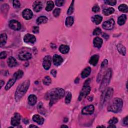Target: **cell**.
Instances as JSON below:
<instances>
[{"label": "cell", "mask_w": 128, "mask_h": 128, "mask_svg": "<svg viewBox=\"0 0 128 128\" xmlns=\"http://www.w3.org/2000/svg\"><path fill=\"white\" fill-rule=\"evenodd\" d=\"M64 95L65 91L62 88H55L50 91L48 93V97L50 100V106H52L59 100L63 98Z\"/></svg>", "instance_id": "obj_1"}, {"label": "cell", "mask_w": 128, "mask_h": 128, "mask_svg": "<svg viewBox=\"0 0 128 128\" xmlns=\"http://www.w3.org/2000/svg\"><path fill=\"white\" fill-rule=\"evenodd\" d=\"M30 85V82L27 80L20 84L16 90L15 99L16 102H18L22 98L24 95L28 91Z\"/></svg>", "instance_id": "obj_2"}, {"label": "cell", "mask_w": 128, "mask_h": 128, "mask_svg": "<svg viewBox=\"0 0 128 128\" xmlns=\"http://www.w3.org/2000/svg\"><path fill=\"white\" fill-rule=\"evenodd\" d=\"M123 106V100L120 98H115L111 101H110L107 108V110L109 112L117 113L121 110Z\"/></svg>", "instance_id": "obj_3"}, {"label": "cell", "mask_w": 128, "mask_h": 128, "mask_svg": "<svg viewBox=\"0 0 128 128\" xmlns=\"http://www.w3.org/2000/svg\"><path fill=\"white\" fill-rule=\"evenodd\" d=\"M114 90L112 88H109L107 90H105L103 92L100 101V106L102 108L105 106L111 100L112 96L113 95Z\"/></svg>", "instance_id": "obj_4"}, {"label": "cell", "mask_w": 128, "mask_h": 128, "mask_svg": "<svg viewBox=\"0 0 128 128\" xmlns=\"http://www.w3.org/2000/svg\"><path fill=\"white\" fill-rule=\"evenodd\" d=\"M112 71L111 69H109L105 75L104 76L103 79L102 80V82L101 83V85L100 87V90L101 91H104L108 85L109 84V83L110 82V80L112 77Z\"/></svg>", "instance_id": "obj_5"}, {"label": "cell", "mask_w": 128, "mask_h": 128, "mask_svg": "<svg viewBox=\"0 0 128 128\" xmlns=\"http://www.w3.org/2000/svg\"><path fill=\"white\" fill-rule=\"evenodd\" d=\"M91 91V87L88 85H85L82 89L81 91L80 92V95L79 97V101H81L83 98H85L86 97L90 94Z\"/></svg>", "instance_id": "obj_6"}, {"label": "cell", "mask_w": 128, "mask_h": 128, "mask_svg": "<svg viewBox=\"0 0 128 128\" xmlns=\"http://www.w3.org/2000/svg\"><path fill=\"white\" fill-rule=\"evenodd\" d=\"M52 64V57L50 56H46L45 57L43 60V66L44 68L46 70H48L51 66Z\"/></svg>", "instance_id": "obj_7"}, {"label": "cell", "mask_w": 128, "mask_h": 128, "mask_svg": "<svg viewBox=\"0 0 128 128\" xmlns=\"http://www.w3.org/2000/svg\"><path fill=\"white\" fill-rule=\"evenodd\" d=\"M115 21L113 19H111L108 21H105L103 24V28L106 30H110L113 29L115 26Z\"/></svg>", "instance_id": "obj_8"}, {"label": "cell", "mask_w": 128, "mask_h": 128, "mask_svg": "<svg viewBox=\"0 0 128 128\" xmlns=\"http://www.w3.org/2000/svg\"><path fill=\"white\" fill-rule=\"evenodd\" d=\"M10 28L15 31H19L21 28V23L16 20H12L9 23Z\"/></svg>", "instance_id": "obj_9"}, {"label": "cell", "mask_w": 128, "mask_h": 128, "mask_svg": "<svg viewBox=\"0 0 128 128\" xmlns=\"http://www.w3.org/2000/svg\"><path fill=\"white\" fill-rule=\"evenodd\" d=\"M21 121V116L18 113H15L14 117L12 118L11 123L13 126H18L20 125Z\"/></svg>", "instance_id": "obj_10"}, {"label": "cell", "mask_w": 128, "mask_h": 128, "mask_svg": "<svg viewBox=\"0 0 128 128\" xmlns=\"http://www.w3.org/2000/svg\"><path fill=\"white\" fill-rule=\"evenodd\" d=\"M94 110H95L94 106L92 105H91L85 107L82 110V112L83 115H92L93 114Z\"/></svg>", "instance_id": "obj_11"}, {"label": "cell", "mask_w": 128, "mask_h": 128, "mask_svg": "<svg viewBox=\"0 0 128 128\" xmlns=\"http://www.w3.org/2000/svg\"><path fill=\"white\" fill-rule=\"evenodd\" d=\"M24 41L26 43L33 44L36 42V38L33 35L27 34L24 36Z\"/></svg>", "instance_id": "obj_12"}, {"label": "cell", "mask_w": 128, "mask_h": 128, "mask_svg": "<svg viewBox=\"0 0 128 128\" xmlns=\"http://www.w3.org/2000/svg\"><path fill=\"white\" fill-rule=\"evenodd\" d=\"M22 15H23V18L25 19H26L27 20H29L31 19L32 18V17H33V13L32 12V11L31 10L26 9L23 11Z\"/></svg>", "instance_id": "obj_13"}, {"label": "cell", "mask_w": 128, "mask_h": 128, "mask_svg": "<svg viewBox=\"0 0 128 128\" xmlns=\"http://www.w3.org/2000/svg\"><path fill=\"white\" fill-rule=\"evenodd\" d=\"M19 58L22 61H27L31 59L32 55L28 52H21L19 54Z\"/></svg>", "instance_id": "obj_14"}, {"label": "cell", "mask_w": 128, "mask_h": 128, "mask_svg": "<svg viewBox=\"0 0 128 128\" xmlns=\"http://www.w3.org/2000/svg\"><path fill=\"white\" fill-rule=\"evenodd\" d=\"M63 58L58 55H55L53 57V62L54 65L56 66H60L63 63Z\"/></svg>", "instance_id": "obj_15"}, {"label": "cell", "mask_w": 128, "mask_h": 128, "mask_svg": "<svg viewBox=\"0 0 128 128\" xmlns=\"http://www.w3.org/2000/svg\"><path fill=\"white\" fill-rule=\"evenodd\" d=\"M33 8L35 12H40L43 9V5L41 2L39 1H35L33 3Z\"/></svg>", "instance_id": "obj_16"}, {"label": "cell", "mask_w": 128, "mask_h": 128, "mask_svg": "<svg viewBox=\"0 0 128 128\" xmlns=\"http://www.w3.org/2000/svg\"><path fill=\"white\" fill-rule=\"evenodd\" d=\"M94 46L97 48H100L103 44V40L100 37H97L94 39Z\"/></svg>", "instance_id": "obj_17"}, {"label": "cell", "mask_w": 128, "mask_h": 128, "mask_svg": "<svg viewBox=\"0 0 128 128\" xmlns=\"http://www.w3.org/2000/svg\"><path fill=\"white\" fill-rule=\"evenodd\" d=\"M33 120L35 122H36V123H37L38 125H43L45 121L43 117H42L41 116H39V115H34V116L33 117Z\"/></svg>", "instance_id": "obj_18"}, {"label": "cell", "mask_w": 128, "mask_h": 128, "mask_svg": "<svg viewBox=\"0 0 128 128\" xmlns=\"http://www.w3.org/2000/svg\"><path fill=\"white\" fill-rule=\"evenodd\" d=\"M8 65L10 67L13 68L18 65V62L14 57H10L7 61Z\"/></svg>", "instance_id": "obj_19"}, {"label": "cell", "mask_w": 128, "mask_h": 128, "mask_svg": "<svg viewBox=\"0 0 128 128\" xmlns=\"http://www.w3.org/2000/svg\"><path fill=\"white\" fill-rule=\"evenodd\" d=\"M99 59V56L98 55H94L91 58L90 60V64L92 65L95 66L97 65Z\"/></svg>", "instance_id": "obj_20"}, {"label": "cell", "mask_w": 128, "mask_h": 128, "mask_svg": "<svg viewBox=\"0 0 128 128\" xmlns=\"http://www.w3.org/2000/svg\"><path fill=\"white\" fill-rule=\"evenodd\" d=\"M29 103L31 106L35 105L37 101V98L35 95H30L28 97Z\"/></svg>", "instance_id": "obj_21"}, {"label": "cell", "mask_w": 128, "mask_h": 128, "mask_svg": "<svg viewBox=\"0 0 128 128\" xmlns=\"http://www.w3.org/2000/svg\"><path fill=\"white\" fill-rule=\"evenodd\" d=\"M70 50V48L68 46L65 45H62L59 48V51L63 54H67Z\"/></svg>", "instance_id": "obj_22"}, {"label": "cell", "mask_w": 128, "mask_h": 128, "mask_svg": "<svg viewBox=\"0 0 128 128\" xmlns=\"http://www.w3.org/2000/svg\"><path fill=\"white\" fill-rule=\"evenodd\" d=\"M17 80L15 78H14V77H13V78L10 79V80L8 81V82L7 83V85L5 86V90H9L14 85V84L15 83V82H16Z\"/></svg>", "instance_id": "obj_23"}, {"label": "cell", "mask_w": 128, "mask_h": 128, "mask_svg": "<svg viewBox=\"0 0 128 128\" xmlns=\"http://www.w3.org/2000/svg\"><path fill=\"white\" fill-rule=\"evenodd\" d=\"M102 20H103V18L102 16L98 15L94 16L92 18L93 22L96 25L100 24L102 21Z\"/></svg>", "instance_id": "obj_24"}, {"label": "cell", "mask_w": 128, "mask_h": 128, "mask_svg": "<svg viewBox=\"0 0 128 128\" xmlns=\"http://www.w3.org/2000/svg\"><path fill=\"white\" fill-rule=\"evenodd\" d=\"M91 68L89 67H87L82 72V74H81L82 78L84 79V78L88 77L90 75V74H91Z\"/></svg>", "instance_id": "obj_25"}, {"label": "cell", "mask_w": 128, "mask_h": 128, "mask_svg": "<svg viewBox=\"0 0 128 128\" xmlns=\"http://www.w3.org/2000/svg\"><path fill=\"white\" fill-rule=\"evenodd\" d=\"M117 50L118 52L122 55L123 56H125L126 55V49L125 46H124L123 45L120 44L117 45Z\"/></svg>", "instance_id": "obj_26"}, {"label": "cell", "mask_w": 128, "mask_h": 128, "mask_svg": "<svg viewBox=\"0 0 128 128\" xmlns=\"http://www.w3.org/2000/svg\"><path fill=\"white\" fill-rule=\"evenodd\" d=\"M115 12V10L113 8H106L103 9V12L104 15L105 16H109L112 14H113Z\"/></svg>", "instance_id": "obj_27"}, {"label": "cell", "mask_w": 128, "mask_h": 128, "mask_svg": "<svg viewBox=\"0 0 128 128\" xmlns=\"http://www.w3.org/2000/svg\"><path fill=\"white\" fill-rule=\"evenodd\" d=\"M7 35L5 33L2 34L0 35V40H1V45H0V46L2 47L6 44L7 41Z\"/></svg>", "instance_id": "obj_28"}, {"label": "cell", "mask_w": 128, "mask_h": 128, "mask_svg": "<svg viewBox=\"0 0 128 128\" xmlns=\"http://www.w3.org/2000/svg\"><path fill=\"white\" fill-rule=\"evenodd\" d=\"M127 20V16L125 15H122L118 18V23L119 25H123L125 24Z\"/></svg>", "instance_id": "obj_29"}, {"label": "cell", "mask_w": 128, "mask_h": 128, "mask_svg": "<svg viewBox=\"0 0 128 128\" xmlns=\"http://www.w3.org/2000/svg\"><path fill=\"white\" fill-rule=\"evenodd\" d=\"M48 19L46 16H41V17H40L37 19V23L38 25L45 24L48 22Z\"/></svg>", "instance_id": "obj_30"}, {"label": "cell", "mask_w": 128, "mask_h": 128, "mask_svg": "<svg viewBox=\"0 0 128 128\" xmlns=\"http://www.w3.org/2000/svg\"><path fill=\"white\" fill-rule=\"evenodd\" d=\"M54 8V2L52 1H48L47 3V6L46 7V10L48 12L51 11Z\"/></svg>", "instance_id": "obj_31"}, {"label": "cell", "mask_w": 128, "mask_h": 128, "mask_svg": "<svg viewBox=\"0 0 128 128\" xmlns=\"http://www.w3.org/2000/svg\"><path fill=\"white\" fill-rule=\"evenodd\" d=\"M74 24V19L72 17H68L66 18L65 24L67 27H71Z\"/></svg>", "instance_id": "obj_32"}, {"label": "cell", "mask_w": 128, "mask_h": 128, "mask_svg": "<svg viewBox=\"0 0 128 128\" xmlns=\"http://www.w3.org/2000/svg\"><path fill=\"white\" fill-rule=\"evenodd\" d=\"M118 9L120 11L123 12V13H128V7L127 5L125 4H122L119 6Z\"/></svg>", "instance_id": "obj_33"}, {"label": "cell", "mask_w": 128, "mask_h": 128, "mask_svg": "<svg viewBox=\"0 0 128 128\" xmlns=\"http://www.w3.org/2000/svg\"><path fill=\"white\" fill-rule=\"evenodd\" d=\"M23 75H24V73L23 71L19 70L14 74V77L17 80H18L21 78L23 77Z\"/></svg>", "instance_id": "obj_34"}, {"label": "cell", "mask_w": 128, "mask_h": 128, "mask_svg": "<svg viewBox=\"0 0 128 128\" xmlns=\"http://www.w3.org/2000/svg\"><path fill=\"white\" fill-rule=\"evenodd\" d=\"M38 109L39 113H40L41 114H42L43 115H45V113H46V111L45 108L43 107V105L42 103H39L38 107Z\"/></svg>", "instance_id": "obj_35"}, {"label": "cell", "mask_w": 128, "mask_h": 128, "mask_svg": "<svg viewBox=\"0 0 128 128\" xmlns=\"http://www.w3.org/2000/svg\"><path fill=\"white\" fill-rule=\"evenodd\" d=\"M51 79L49 76H46L44 79L43 82L45 85L49 86L51 83Z\"/></svg>", "instance_id": "obj_36"}, {"label": "cell", "mask_w": 128, "mask_h": 128, "mask_svg": "<svg viewBox=\"0 0 128 128\" xmlns=\"http://www.w3.org/2000/svg\"><path fill=\"white\" fill-rule=\"evenodd\" d=\"M71 99H72V94L71 92H68L66 97V98H65V103L67 104H69L70 102H71Z\"/></svg>", "instance_id": "obj_37"}, {"label": "cell", "mask_w": 128, "mask_h": 128, "mask_svg": "<svg viewBox=\"0 0 128 128\" xmlns=\"http://www.w3.org/2000/svg\"><path fill=\"white\" fill-rule=\"evenodd\" d=\"M74 1H73L71 3V5H70V6L68 10L67 14L68 15H71V14H73V13L74 12Z\"/></svg>", "instance_id": "obj_38"}, {"label": "cell", "mask_w": 128, "mask_h": 128, "mask_svg": "<svg viewBox=\"0 0 128 128\" xmlns=\"http://www.w3.org/2000/svg\"><path fill=\"white\" fill-rule=\"evenodd\" d=\"M101 33H102L101 29L99 28H97L94 30L93 34L95 36H98V35H100L101 34Z\"/></svg>", "instance_id": "obj_39"}, {"label": "cell", "mask_w": 128, "mask_h": 128, "mask_svg": "<svg viewBox=\"0 0 128 128\" xmlns=\"http://www.w3.org/2000/svg\"><path fill=\"white\" fill-rule=\"evenodd\" d=\"M13 7L15 8H19L21 6L20 2L19 1H17V0H15V1H13Z\"/></svg>", "instance_id": "obj_40"}, {"label": "cell", "mask_w": 128, "mask_h": 128, "mask_svg": "<svg viewBox=\"0 0 128 128\" xmlns=\"http://www.w3.org/2000/svg\"><path fill=\"white\" fill-rule=\"evenodd\" d=\"M105 2L109 5L115 6L117 3V1L116 0H107V1H105Z\"/></svg>", "instance_id": "obj_41"}, {"label": "cell", "mask_w": 128, "mask_h": 128, "mask_svg": "<svg viewBox=\"0 0 128 128\" xmlns=\"http://www.w3.org/2000/svg\"><path fill=\"white\" fill-rule=\"evenodd\" d=\"M61 13V9L60 8H56L53 11V15L55 17H58Z\"/></svg>", "instance_id": "obj_42"}, {"label": "cell", "mask_w": 128, "mask_h": 128, "mask_svg": "<svg viewBox=\"0 0 128 128\" xmlns=\"http://www.w3.org/2000/svg\"><path fill=\"white\" fill-rule=\"evenodd\" d=\"M118 122V119L117 118H113L111 119L108 122L109 124L110 125H115V124L117 123Z\"/></svg>", "instance_id": "obj_43"}, {"label": "cell", "mask_w": 128, "mask_h": 128, "mask_svg": "<svg viewBox=\"0 0 128 128\" xmlns=\"http://www.w3.org/2000/svg\"><path fill=\"white\" fill-rule=\"evenodd\" d=\"M65 1L64 0H56L55 1L56 5L58 7H61L63 6V5L65 3Z\"/></svg>", "instance_id": "obj_44"}, {"label": "cell", "mask_w": 128, "mask_h": 128, "mask_svg": "<svg viewBox=\"0 0 128 128\" xmlns=\"http://www.w3.org/2000/svg\"><path fill=\"white\" fill-rule=\"evenodd\" d=\"M92 11L94 13H98L100 12V8L98 5H95L92 8Z\"/></svg>", "instance_id": "obj_45"}, {"label": "cell", "mask_w": 128, "mask_h": 128, "mask_svg": "<svg viewBox=\"0 0 128 128\" xmlns=\"http://www.w3.org/2000/svg\"><path fill=\"white\" fill-rule=\"evenodd\" d=\"M108 64V61L107 59H105L104 60V61L102 62V64H101V68H106V67L107 66Z\"/></svg>", "instance_id": "obj_46"}, {"label": "cell", "mask_w": 128, "mask_h": 128, "mask_svg": "<svg viewBox=\"0 0 128 128\" xmlns=\"http://www.w3.org/2000/svg\"><path fill=\"white\" fill-rule=\"evenodd\" d=\"M7 56V54L6 52H2L1 53V55H0V58L1 59H5Z\"/></svg>", "instance_id": "obj_47"}, {"label": "cell", "mask_w": 128, "mask_h": 128, "mask_svg": "<svg viewBox=\"0 0 128 128\" xmlns=\"http://www.w3.org/2000/svg\"><path fill=\"white\" fill-rule=\"evenodd\" d=\"M33 32L34 33H38L39 32V28L37 26H35L33 28Z\"/></svg>", "instance_id": "obj_48"}, {"label": "cell", "mask_w": 128, "mask_h": 128, "mask_svg": "<svg viewBox=\"0 0 128 128\" xmlns=\"http://www.w3.org/2000/svg\"><path fill=\"white\" fill-rule=\"evenodd\" d=\"M123 123H124V124H125L126 125H128V116H126L124 119Z\"/></svg>", "instance_id": "obj_49"}, {"label": "cell", "mask_w": 128, "mask_h": 128, "mask_svg": "<svg viewBox=\"0 0 128 128\" xmlns=\"http://www.w3.org/2000/svg\"><path fill=\"white\" fill-rule=\"evenodd\" d=\"M57 71L55 70H53L51 71V74L54 77H56L57 76Z\"/></svg>", "instance_id": "obj_50"}, {"label": "cell", "mask_w": 128, "mask_h": 128, "mask_svg": "<svg viewBox=\"0 0 128 128\" xmlns=\"http://www.w3.org/2000/svg\"><path fill=\"white\" fill-rule=\"evenodd\" d=\"M103 37L105 39H106V40H107V39H109V35H108L106 34H104L103 35Z\"/></svg>", "instance_id": "obj_51"}, {"label": "cell", "mask_w": 128, "mask_h": 128, "mask_svg": "<svg viewBox=\"0 0 128 128\" xmlns=\"http://www.w3.org/2000/svg\"><path fill=\"white\" fill-rule=\"evenodd\" d=\"M29 128H38L37 126H36V125H30V126H29Z\"/></svg>", "instance_id": "obj_52"}, {"label": "cell", "mask_w": 128, "mask_h": 128, "mask_svg": "<svg viewBox=\"0 0 128 128\" xmlns=\"http://www.w3.org/2000/svg\"><path fill=\"white\" fill-rule=\"evenodd\" d=\"M108 128H116V126L114 125H110L109 126H108Z\"/></svg>", "instance_id": "obj_53"}, {"label": "cell", "mask_w": 128, "mask_h": 128, "mask_svg": "<svg viewBox=\"0 0 128 128\" xmlns=\"http://www.w3.org/2000/svg\"><path fill=\"white\" fill-rule=\"evenodd\" d=\"M4 83H5V82L3 81V80H1V88L2 87V86H3Z\"/></svg>", "instance_id": "obj_54"}, {"label": "cell", "mask_w": 128, "mask_h": 128, "mask_svg": "<svg viewBox=\"0 0 128 128\" xmlns=\"http://www.w3.org/2000/svg\"><path fill=\"white\" fill-rule=\"evenodd\" d=\"M63 127H66V128H68V126H66V125H63L61 126V128H63Z\"/></svg>", "instance_id": "obj_55"}]
</instances>
